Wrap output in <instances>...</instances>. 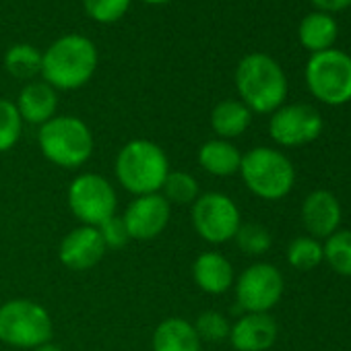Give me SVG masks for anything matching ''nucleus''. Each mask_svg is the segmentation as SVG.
Segmentation results:
<instances>
[{
  "instance_id": "30",
  "label": "nucleus",
  "mask_w": 351,
  "mask_h": 351,
  "mask_svg": "<svg viewBox=\"0 0 351 351\" xmlns=\"http://www.w3.org/2000/svg\"><path fill=\"white\" fill-rule=\"evenodd\" d=\"M97 230L101 234V240H104L106 248H124L130 242V236H128V230H126V226L122 221V215L110 217Z\"/></svg>"
},
{
  "instance_id": "27",
  "label": "nucleus",
  "mask_w": 351,
  "mask_h": 351,
  "mask_svg": "<svg viewBox=\"0 0 351 351\" xmlns=\"http://www.w3.org/2000/svg\"><path fill=\"white\" fill-rule=\"evenodd\" d=\"M234 240H236L238 248L244 254H250V256L267 254L271 250V246H273L271 232L261 223H242L240 230L236 232Z\"/></svg>"
},
{
  "instance_id": "18",
  "label": "nucleus",
  "mask_w": 351,
  "mask_h": 351,
  "mask_svg": "<svg viewBox=\"0 0 351 351\" xmlns=\"http://www.w3.org/2000/svg\"><path fill=\"white\" fill-rule=\"evenodd\" d=\"M151 347L153 351H201L203 341L199 339L193 322L180 316H169L155 326Z\"/></svg>"
},
{
  "instance_id": "20",
  "label": "nucleus",
  "mask_w": 351,
  "mask_h": 351,
  "mask_svg": "<svg viewBox=\"0 0 351 351\" xmlns=\"http://www.w3.org/2000/svg\"><path fill=\"white\" fill-rule=\"evenodd\" d=\"M252 120V112L240 99H223L211 110V128L217 138L232 141L242 136Z\"/></svg>"
},
{
  "instance_id": "19",
  "label": "nucleus",
  "mask_w": 351,
  "mask_h": 351,
  "mask_svg": "<svg viewBox=\"0 0 351 351\" xmlns=\"http://www.w3.org/2000/svg\"><path fill=\"white\" fill-rule=\"evenodd\" d=\"M197 159H199V165L207 173L217 176V178H228V176H234L240 171L242 153L232 141L211 138L201 145Z\"/></svg>"
},
{
  "instance_id": "12",
  "label": "nucleus",
  "mask_w": 351,
  "mask_h": 351,
  "mask_svg": "<svg viewBox=\"0 0 351 351\" xmlns=\"http://www.w3.org/2000/svg\"><path fill=\"white\" fill-rule=\"evenodd\" d=\"M171 217V205L159 195H143L134 197L126 211L122 213V221L128 230L130 240L149 242L159 238Z\"/></svg>"
},
{
  "instance_id": "4",
  "label": "nucleus",
  "mask_w": 351,
  "mask_h": 351,
  "mask_svg": "<svg viewBox=\"0 0 351 351\" xmlns=\"http://www.w3.org/2000/svg\"><path fill=\"white\" fill-rule=\"evenodd\" d=\"M238 173L246 189L263 201H281L295 184V167L291 159L273 147H254L246 151Z\"/></svg>"
},
{
  "instance_id": "2",
  "label": "nucleus",
  "mask_w": 351,
  "mask_h": 351,
  "mask_svg": "<svg viewBox=\"0 0 351 351\" xmlns=\"http://www.w3.org/2000/svg\"><path fill=\"white\" fill-rule=\"evenodd\" d=\"M236 89L240 101L256 114H273L287 97V77L279 62L263 52L244 56L236 66Z\"/></svg>"
},
{
  "instance_id": "3",
  "label": "nucleus",
  "mask_w": 351,
  "mask_h": 351,
  "mask_svg": "<svg viewBox=\"0 0 351 351\" xmlns=\"http://www.w3.org/2000/svg\"><path fill=\"white\" fill-rule=\"evenodd\" d=\"M114 173L118 184L132 197L155 195L169 173V159L157 143L134 138L118 151Z\"/></svg>"
},
{
  "instance_id": "14",
  "label": "nucleus",
  "mask_w": 351,
  "mask_h": 351,
  "mask_svg": "<svg viewBox=\"0 0 351 351\" xmlns=\"http://www.w3.org/2000/svg\"><path fill=\"white\" fill-rule=\"evenodd\" d=\"M302 223L316 240H326L341 230L343 209L339 199L328 191H314L302 203Z\"/></svg>"
},
{
  "instance_id": "25",
  "label": "nucleus",
  "mask_w": 351,
  "mask_h": 351,
  "mask_svg": "<svg viewBox=\"0 0 351 351\" xmlns=\"http://www.w3.org/2000/svg\"><path fill=\"white\" fill-rule=\"evenodd\" d=\"M324 261L328 267L343 275L351 277V230H339L324 240Z\"/></svg>"
},
{
  "instance_id": "8",
  "label": "nucleus",
  "mask_w": 351,
  "mask_h": 351,
  "mask_svg": "<svg viewBox=\"0 0 351 351\" xmlns=\"http://www.w3.org/2000/svg\"><path fill=\"white\" fill-rule=\"evenodd\" d=\"M66 201L71 213L81 221V226L99 228L104 221L116 215L118 195L114 184L99 173L85 171L69 184Z\"/></svg>"
},
{
  "instance_id": "31",
  "label": "nucleus",
  "mask_w": 351,
  "mask_h": 351,
  "mask_svg": "<svg viewBox=\"0 0 351 351\" xmlns=\"http://www.w3.org/2000/svg\"><path fill=\"white\" fill-rule=\"evenodd\" d=\"M312 5L320 11V13H341L345 9L351 7V0H312Z\"/></svg>"
},
{
  "instance_id": "7",
  "label": "nucleus",
  "mask_w": 351,
  "mask_h": 351,
  "mask_svg": "<svg viewBox=\"0 0 351 351\" xmlns=\"http://www.w3.org/2000/svg\"><path fill=\"white\" fill-rule=\"evenodd\" d=\"M306 83L310 93L326 106L351 101V56L335 48L312 54L306 64Z\"/></svg>"
},
{
  "instance_id": "6",
  "label": "nucleus",
  "mask_w": 351,
  "mask_h": 351,
  "mask_svg": "<svg viewBox=\"0 0 351 351\" xmlns=\"http://www.w3.org/2000/svg\"><path fill=\"white\" fill-rule=\"evenodd\" d=\"M52 332V316L42 304L27 298H17L0 306V341L5 345L36 349L50 343Z\"/></svg>"
},
{
  "instance_id": "24",
  "label": "nucleus",
  "mask_w": 351,
  "mask_h": 351,
  "mask_svg": "<svg viewBox=\"0 0 351 351\" xmlns=\"http://www.w3.org/2000/svg\"><path fill=\"white\" fill-rule=\"evenodd\" d=\"M287 263L298 271H312L324 263V248L312 236H300L287 246Z\"/></svg>"
},
{
  "instance_id": "16",
  "label": "nucleus",
  "mask_w": 351,
  "mask_h": 351,
  "mask_svg": "<svg viewBox=\"0 0 351 351\" xmlns=\"http://www.w3.org/2000/svg\"><path fill=\"white\" fill-rule=\"evenodd\" d=\"M193 279L197 287L209 295H221L230 291L236 283V273L232 263L215 250L203 252L193 263Z\"/></svg>"
},
{
  "instance_id": "5",
  "label": "nucleus",
  "mask_w": 351,
  "mask_h": 351,
  "mask_svg": "<svg viewBox=\"0 0 351 351\" xmlns=\"http://www.w3.org/2000/svg\"><path fill=\"white\" fill-rule=\"evenodd\" d=\"M38 145L42 155L64 169L85 165L93 155L91 128L77 116H54L38 130Z\"/></svg>"
},
{
  "instance_id": "29",
  "label": "nucleus",
  "mask_w": 351,
  "mask_h": 351,
  "mask_svg": "<svg viewBox=\"0 0 351 351\" xmlns=\"http://www.w3.org/2000/svg\"><path fill=\"white\" fill-rule=\"evenodd\" d=\"M132 0H83V9L95 23H116L130 9Z\"/></svg>"
},
{
  "instance_id": "10",
  "label": "nucleus",
  "mask_w": 351,
  "mask_h": 351,
  "mask_svg": "<svg viewBox=\"0 0 351 351\" xmlns=\"http://www.w3.org/2000/svg\"><path fill=\"white\" fill-rule=\"evenodd\" d=\"M234 287L238 306L244 312H269L279 304L285 281L277 267L269 263H254L242 271Z\"/></svg>"
},
{
  "instance_id": "28",
  "label": "nucleus",
  "mask_w": 351,
  "mask_h": 351,
  "mask_svg": "<svg viewBox=\"0 0 351 351\" xmlns=\"http://www.w3.org/2000/svg\"><path fill=\"white\" fill-rule=\"evenodd\" d=\"M197 335L201 341H209V343H219L230 339V330H232V322L228 320V316L223 312L217 310H205L197 316V320L193 322Z\"/></svg>"
},
{
  "instance_id": "11",
  "label": "nucleus",
  "mask_w": 351,
  "mask_h": 351,
  "mask_svg": "<svg viewBox=\"0 0 351 351\" xmlns=\"http://www.w3.org/2000/svg\"><path fill=\"white\" fill-rule=\"evenodd\" d=\"M322 116L308 104L281 106L271 114L269 134L281 147H302L316 141L322 132Z\"/></svg>"
},
{
  "instance_id": "23",
  "label": "nucleus",
  "mask_w": 351,
  "mask_h": 351,
  "mask_svg": "<svg viewBox=\"0 0 351 351\" xmlns=\"http://www.w3.org/2000/svg\"><path fill=\"white\" fill-rule=\"evenodd\" d=\"M159 195L169 205H193L201 197V186L193 173L180 171V169H169Z\"/></svg>"
},
{
  "instance_id": "17",
  "label": "nucleus",
  "mask_w": 351,
  "mask_h": 351,
  "mask_svg": "<svg viewBox=\"0 0 351 351\" xmlns=\"http://www.w3.org/2000/svg\"><path fill=\"white\" fill-rule=\"evenodd\" d=\"M15 106H17L23 122L42 126V124H46L48 120H52L56 116L58 93L46 81H29L19 91V97H17Z\"/></svg>"
},
{
  "instance_id": "9",
  "label": "nucleus",
  "mask_w": 351,
  "mask_h": 351,
  "mask_svg": "<svg viewBox=\"0 0 351 351\" xmlns=\"http://www.w3.org/2000/svg\"><path fill=\"white\" fill-rule=\"evenodd\" d=\"M191 219L197 236L207 244H226L234 240L242 226L238 205L223 193H205L191 205Z\"/></svg>"
},
{
  "instance_id": "22",
  "label": "nucleus",
  "mask_w": 351,
  "mask_h": 351,
  "mask_svg": "<svg viewBox=\"0 0 351 351\" xmlns=\"http://www.w3.org/2000/svg\"><path fill=\"white\" fill-rule=\"evenodd\" d=\"M5 69L19 81H34L42 73V52L32 44H15L5 54Z\"/></svg>"
},
{
  "instance_id": "21",
  "label": "nucleus",
  "mask_w": 351,
  "mask_h": 351,
  "mask_svg": "<svg viewBox=\"0 0 351 351\" xmlns=\"http://www.w3.org/2000/svg\"><path fill=\"white\" fill-rule=\"evenodd\" d=\"M337 21L326 15V13H310L302 19L300 23V29H298V36H300V44L310 50L312 54H318V52H324V50H330L335 40H337Z\"/></svg>"
},
{
  "instance_id": "33",
  "label": "nucleus",
  "mask_w": 351,
  "mask_h": 351,
  "mask_svg": "<svg viewBox=\"0 0 351 351\" xmlns=\"http://www.w3.org/2000/svg\"><path fill=\"white\" fill-rule=\"evenodd\" d=\"M143 3H147V5H167V3H171V0H143Z\"/></svg>"
},
{
  "instance_id": "13",
  "label": "nucleus",
  "mask_w": 351,
  "mask_h": 351,
  "mask_svg": "<svg viewBox=\"0 0 351 351\" xmlns=\"http://www.w3.org/2000/svg\"><path fill=\"white\" fill-rule=\"evenodd\" d=\"M106 250L108 248L97 228L79 226L62 238L58 258L71 271H89L101 263Z\"/></svg>"
},
{
  "instance_id": "15",
  "label": "nucleus",
  "mask_w": 351,
  "mask_h": 351,
  "mask_svg": "<svg viewBox=\"0 0 351 351\" xmlns=\"http://www.w3.org/2000/svg\"><path fill=\"white\" fill-rule=\"evenodd\" d=\"M279 326L269 312H244L230 330V343L236 351H267L275 345Z\"/></svg>"
},
{
  "instance_id": "26",
  "label": "nucleus",
  "mask_w": 351,
  "mask_h": 351,
  "mask_svg": "<svg viewBox=\"0 0 351 351\" xmlns=\"http://www.w3.org/2000/svg\"><path fill=\"white\" fill-rule=\"evenodd\" d=\"M23 132L21 114L11 99H0V153L11 151Z\"/></svg>"
},
{
  "instance_id": "1",
  "label": "nucleus",
  "mask_w": 351,
  "mask_h": 351,
  "mask_svg": "<svg viewBox=\"0 0 351 351\" xmlns=\"http://www.w3.org/2000/svg\"><path fill=\"white\" fill-rule=\"evenodd\" d=\"M97 62L99 54L95 44L81 34H69L42 52L40 75L56 91H75L91 81Z\"/></svg>"
},
{
  "instance_id": "32",
  "label": "nucleus",
  "mask_w": 351,
  "mask_h": 351,
  "mask_svg": "<svg viewBox=\"0 0 351 351\" xmlns=\"http://www.w3.org/2000/svg\"><path fill=\"white\" fill-rule=\"evenodd\" d=\"M32 351H62L58 345H54L52 341L50 343H44V345H40V347H36V349H32Z\"/></svg>"
}]
</instances>
